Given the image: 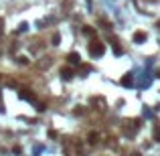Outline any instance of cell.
Wrapping results in <instances>:
<instances>
[{
  "label": "cell",
  "instance_id": "cell-3",
  "mask_svg": "<svg viewBox=\"0 0 160 156\" xmlns=\"http://www.w3.org/2000/svg\"><path fill=\"white\" fill-rule=\"evenodd\" d=\"M122 85H124V87H132V85H134V77L130 73L124 75V77H122Z\"/></svg>",
  "mask_w": 160,
  "mask_h": 156
},
{
  "label": "cell",
  "instance_id": "cell-1",
  "mask_svg": "<svg viewBox=\"0 0 160 156\" xmlns=\"http://www.w3.org/2000/svg\"><path fill=\"white\" fill-rule=\"evenodd\" d=\"M89 53H91V57H101V55H103V45L93 41V45L89 47Z\"/></svg>",
  "mask_w": 160,
  "mask_h": 156
},
{
  "label": "cell",
  "instance_id": "cell-7",
  "mask_svg": "<svg viewBox=\"0 0 160 156\" xmlns=\"http://www.w3.org/2000/svg\"><path fill=\"white\" fill-rule=\"evenodd\" d=\"M59 39H61L59 34H53V45H59Z\"/></svg>",
  "mask_w": 160,
  "mask_h": 156
},
{
  "label": "cell",
  "instance_id": "cell-6",
  "mask_svg": "<svg viewBox=\"0 0 160 156\" xmlns=\"http://www.w3.org/2000/svg\"><path fill=\"white\" fill-rule=\"evenodd\" d=\"M154 140H156V142H160V128L154 130Z\"/></svg>",
  "mask_w": 160,
  "mask_h": 156
},
{
  "label": "cell",
  "instance_id": "cell-4",
  "mask_svg": "<svg viewBox=\"0 0 160 156\" xmlns=\"http://www.w3.org/2000/svg\"><path fill=\"white\" fill-rule=\"evenodd\" d=\"M67 59H69V63H73V65H79L81 63V55L79 53H69Z\"/></svg>",
  "mask_w": 160,
  "mask_h": 156
},
{
  "label": "cell",
  "instance_id": "cell-2",
  "mask_svg": "<svg viewBox=\"0 0 160 156\" xmlns=\"http://www.w3.org/2000/svg\"><path fill=\"white\" fill-rule=\"evenodd\" d=\"M144 41H146V33H144V31H138V33H134V43H136V45H142Z\"/></svg>",
  "mask_w": 160,
  "mask_h": 156
},
{
  "label": "cell",
  "instance_id": "cell-5",
  "mask_svg": "<svg viewBox=\"0 0 160 156\" xmlns=\"http://www.w3.org/2000/svg\"><path fill=\"white\" fill-rule=\"evenodd\" d=\"M61 75H63L65 79H71V77H73V71H71V69H63V71H61Z\"/></svg>",
  "mask_w": 160,
  "mask_h": 156
}]
</instances>
